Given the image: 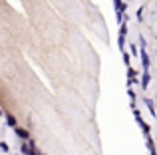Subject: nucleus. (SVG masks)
<instances>
[]
</instances>
